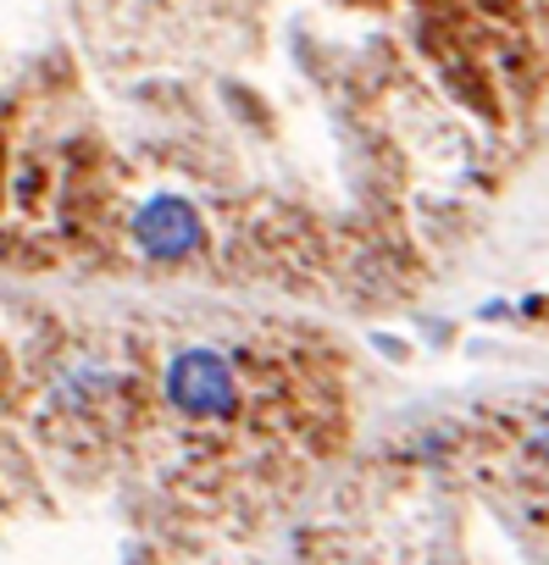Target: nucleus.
<instances>
[{
    "label": "nucleus",
    "mask_w": 549,
    "mask_h": 565,
    "mask_svg": "<svg viewBox=\"0 0 549 565\" xmlns=\"http://www.w3.org/2000/svg\"><path fill=\"white\" fill-rule=\"evenodd\" d=\"M134 238H139L145 255H183V249L200 244V216H194L189 200H178V194H156V200L139 205V216H134Z\"/></svg>",
    "instance_id": "obj_2"
},
{
    "label": "nucleus",
    "mask_w": 549,
    "mask_h": 565,
    "mask_svg": "<svg viewBox=\"0 0 549 565\" xmlns=\"http://www.w3.org/2000/svg\"><path fill=\"white\" fill-rule=\"evenodd\" d=\"M167 399H172L183 416H200V422L233 416V405H239V377H233V366H228L217 350H183V355H172V366H167Z\"/></svg>",
    "instance_id": "obj_1"
}]
</instances>
